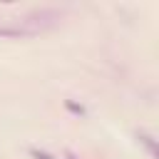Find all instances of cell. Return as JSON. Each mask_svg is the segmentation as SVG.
<instances>
[{
	"mask_svg": "<svg viewBox=\"0 0 159 159\" xmlns=\"http://www.w3.org/2000/svg\"><path fill=\"white\" fill-rule=\"evenodd\" d=\"M30 154H32V157H35V159H55V157H52V154H47V152H42V149H32V152H30Z\"/></svg>",
	"mask_w": 159,
	"mask_h": 159,
	"instance_id": "obj_4",
	"label": "cell"
},
{
	"mask_svg": "<svg viewBox=\"0 0 159 159\" xmlns=\"http://www.w3.org/2000/svg\"><path fill=\"white\" fill-rule=\"evenodd\" d=\"M65 159H80V157H77L75 152H70V149H67V152H65Z\"/></svg>",
	"mask_w": 159,
	"mask_h": 159,
	"instance_id": "obj_5",
	"label": "cell"
},
{
	"mask_svg": "<svg viewBox=\"0 0 159 159\" xmlns=\"http://www.w3.org/2000/svg\"><path fill=\"white\" fill-rule=\"evenodd\" d=\"M65 104H67V109H70V112H75V114H80V117L84 114V107H82V104H75L72 99H67Z\"/></svg>",
	"mask_w": 159,
	"mask_h": 159,
	"instance_id": "obj_3",
	"label": "cell"
},
{
	"mask_svg": "<svg viewBox=\"0 0 159 159\" xmlns=\"http://www.w3.org/2000/svg\"><path fill=\"white\" fill-rule=\"evenodd\" d=\"M25 35H35V32L27 30L25 25H0V37H25Z\"/></svg>",
	"mask_w": 159,
	"mask_h": 159,
	"instance_id": "obj_1",
	"label": "cell"
},
{
	"mask_svg": "<svg viewBox=\"0 0 159 159\" xmlns=\"http://www.w3.org/2000/svg\"><path fill=\"white\" fill-rule=\"evenodd\" d=\"M137 139H139V142L147 147V152H149L152 157L157 154V142H154V137H152L149 132H139V134H137Z\"/></svg>",
	"mask_w": 159,
	"mask_h": 159,
	"instance_id": "obj_2",
	"label": "cell"
}]
</instances>
